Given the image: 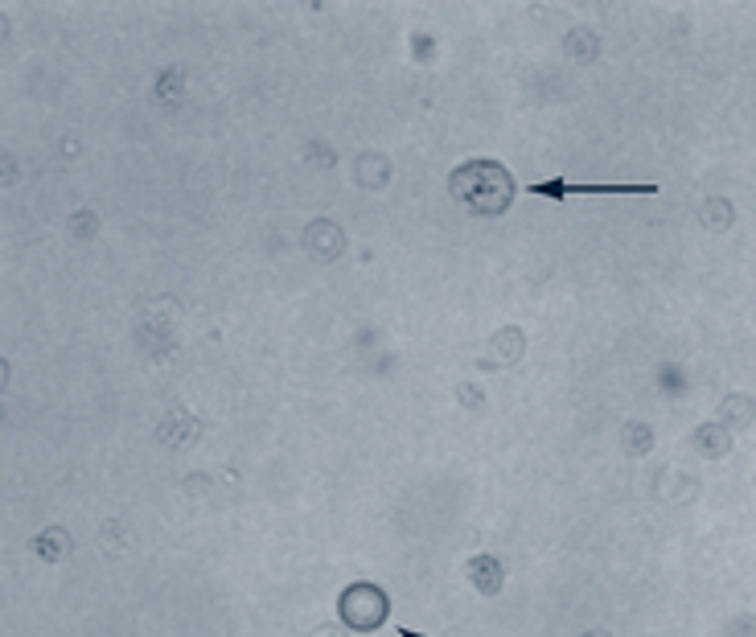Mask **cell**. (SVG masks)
Masks as SVG:
<instances>
[{
  "instance_id": "obj_1",
  "label": "cell",
  "mask_w": 756,
  "mask_h": 637,
  "mask_svg": "<svg viewBox=\"0 0 756 637\" xmlns=\"http://www.w3.org/2000/svg\"><path fill=\"white\" fill-rule=\"evenodd\" d=\"M448 190L469 214H481V218L485 214H506L510 202H514V177L506 173L502 161L477 157V161H465V165L452 169Z\"/></svg>"
},
{
  "instance_id": "obj_2",
  "label": "cell",
  "mask_w": 756,
  "mask_h": 637,
  "mask_svg": "<svg viewBox=\"0 0 756 637\" xmlns=\"http://www.w3.org/2000/svg\"><path fill=\"white\" fill-rule=\"evenodd\" d=\"M531 194L539 198H572V194H658V185H572V181H535L531 185Z\"/></svg>"
},
{
  "instance_id": "obj_3",
  "label": "cell",
  "mask_w": 756,
  "mask_h": 637,
  "mask_svg": "<svg viewBox=\"0 0 756 637\" xmlns=\"http://www.w3.org/2000/svg\"><path fill=\"white\" fill-rule=\"evenodd\" d=\"M399 637H424V633H415V629H399Z\"/></svg>"
}]
</instances>
